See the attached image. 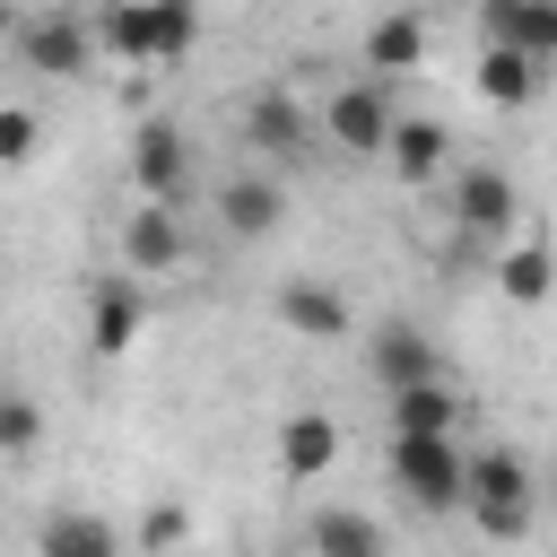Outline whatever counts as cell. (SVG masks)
<instances>
[{
	"label": "cell",
	"mask_w": 557,
	"mask_h": 557,
	"mask_svg": "<svg viewBox=\"0 0 557 557\" xmlns=\"http://www.w3.org/2000/svg\"><path fill=\"white\" fill-rule=\"evenodd\" d=\"M540 505H548V487L531 479V461L513 444H479L470 453V522H479V540H531Z\"/></svg>",
	"instance_id": "1"
},
{
	"label": "cell",
	"mask_w": 557,
	"mask_h": 557,
	"mask_svg": "<svg viewBox=\"0 0 557 557\" xmlns=\"http://www.w3.org/2000/svg\"><path fill=\"white\" fill-rule=\"evenodd\" d=\"M9 52H17V70H35V78H87L96 70V52H104V35H96V17L87 9H70V0H52V9H26L17 26H9Z\"/></svg>",
	"instance_id": "2"
},
{
	"label": "cell",
	"mask_w": 557,
	"mask_h": 557,
	"mask_svg": "<svg viewBox=\"0 0 557 557\" xmlns=\"http://www.w3.org/2000/svg\"><path fill=\"white\" fill-rule=\"evenodd\" d=\"M392 487L418 513H470V453L453 435H392Z\"/></svg>",
	"instance_id": "3"
},
{
	"label": "cell",
	"mask_w": 557,
	"mask_h": 557,
	"mask_svg": "<svg viewBox=\"0 0 557 557\" xmlns=\"http://www.w3.org/2000/svg\"><path fill=\"white\" fill-rule=\"evenodd\" d=\"M235 139H244L261 165H305V157L322 148V113H305L287 87H261V96H244Z\"/></svg>",
	"instance_id": "4"
},
{
	"label": "cell",
	"mask_w": 557,
	"mask_h": 557,
	"mask_svg": "<svg viewBox=\"0 0 557 557\" xmlns=\"http://www.w3.org/2000/svg\"><path fill=\"white\" fill-rule=\"evenodd\" d=\"M122 174H131V200H183V183H191V139H183V122L148 113V122L131 131Z\"/></svg>",
	"instance_id": "5"
},
{
	"label": "cell",
	"mask_w": 557,
	"mask_h": 557,
	"mask_svg": "<svg viewBox=\"0 0 557 557\" xmlns=\"http://www.w3.org/2000/svg\"><path fill=\"white\" fill-rule=\"evenodd\" d=\"M392 131H400V113H392L383 78H348V87L322 104V139H331V148H348V157H383V148H392Z\"/></svg>",
	"instance_id": "6"
},
{
	"label": "cell",
	"mask_w": 557,
	"mask_h": 557,
	"mask_svg": "<svg viewBox=\"0 0 557 557\" xmlns=\"http://www.w3.org/2000/svg\"><path fill=\"white\" fill-rule=\"evenodd\" d=\"M183 261H191L183 209H174V200H131V218H122V270H131V278H165V270H183Z\"/></svg>",
	"instance_id": "7"
},
{
	"label": "cell",
	"mask_w": 557,
	"mask_h": 557,
	"mask_svg": "<svg viewBox=\"0 0 557 557\" xmlns=\"http://www.w3.org/2000/svg\"><path fill=\"white\" fill-rule=\"evenodd\" d=\"M513 218H522V191H513L505 165H461V174H453V226H461L470 244H505Z\"/></svg>",
	"instance_id": "8"
},
{
	"label": "cell",
	"mask_w": 557,
	"mask_h": 557,
	"mask_svg": "<svg viewBox=\"0 0 557 557\" xmlns=\"http://www.w3.org/2000/svg\"><path fill=\"white\" fill-rule=\"evenodd\" d=\"M139 322H148V287H139L131 270H113V278L87 287V357H96V366L131 357V348H139Z\"/></svg>",
	"instance_id": "9"
},
{
	"label": "cell",
	"mask_w": 557,
	"mask_h": 557,
	"mask_svg": "<svg viewBox=\"0 0 557 557\" xmlns=\"http://www.w3.org/2000/svg\"><path fill=\"white\" fill-rule=\"evenodd\" d=\"M209 209H218V226H226L235 244H261V235H278V218H287V183H278L270 165H252V174H226V183L209 191Z\"/></svg>",
	"instance_id": "10"
},
{
	"label": "cell",
	"mask_w": 557,
	"mask_h": 557,
	"mask_svg": "<svg viewBox=\"0 0 557 557\" xmlns=\"http://www.w3.org/2000/svg\"><path fill=\"white\" fill-rule=\"evenodd\" d=\"M366 374H374L383 392H418V383H444V357H435V339H426L418 322H374Z\"/></svg>",
	"instance_id": "11"
},
{
	"label": "cell",
	"mask_w": 557,
	"mask_h": 557,
	"mask_svg": "<svg viewBox=\"0 0 557 557\" xmlns=\"http://www.w3.org/2000/svg\"><path fill=\"white\" fill-rule=\"evenodd\" d=\"M270 313H278V331H296V339H348V331H357V313H348V296H339L331 278H278Z\"/></svg>",
	"instance_id": "12"
},
{
	"label": "cell",
	"mask_w": 557,
	"mask_h": 557,
	"mask_svg": "<svg viewBox=\"0 0 557 557\" xmlns=\"http://www.w3.org/2000/svg\"><path fill=\"white\" fill-rule=\"evenodd\" d=\"M479 44H513L557 70V0H479Z\"/></svg>",
	"instance_id": "13"
},
{
	"label": "cell",
	"mask_w": 557,
	"mask_h": 557,
	"mask_svg": "<svg viewBox=\"0 0 557 557\" xmlns=\"http://www.w3.org/2000/svg\"><path fill=\"white\" fill-rule=\"evenodd\" d=\"M470 87H479V104H496V113H522V104L548 87V61H531V52H513V44H479V70H470Z\"/></svg>",
	"instance_id": "14"
},
{
	"label": "cell",
	"mask_w": 557,
	"mask_h": 557,
	"mask_svg": "<svg viewBox=\"0 0 557 557\" xmlns=\"http://www.w3.org/2000/svg\"><path fill=\"white\" fill-rule=\"evenodd\" d=\"M96 35H104V52L131 61V70L165 61V9H157V0H104V9H96Z\"/></svg>",
	"instance_id": "15"
},
{
	"label": "cell",
	"mask_w": 557,
	"mask_h": 557,
	"mask_svg": "<svg viewBox=\"0 0 557 557\" xmlns=\"http://www.w3.org/2000/svg\"><path fill=\"white\" fill-rule=\"evenodd\" d=\"M339 461V418L331 409H296V418H278V479H322Z\"/></svg>",
	"instance_id": "16"
},
{
	"label": "cell",
	"mask_w": 557,
	"mask_h": 557,
	"mask_svg": "<svg viewBox=\"0 0 557 557\" xmlns=\"http://www.w3.org/2000/svg\"><path fill=\"white\" fill-rule=\"evenodd\" d=\"M305 557H392V540H383L374 513H357V505H322V513L305 522Z\"/></svg>",
	"instance_id": "17"
},
{
	"label": "cell",
	"mask_w": 557,
	"mask_h": 557,
	"mask_svg": "<svg viewBox=\"0 0 557 557\" xmlns=\"http://www.w3.org/2000/svg\"><path fill=\"white\" fill-rule=\"evenodd\" d=\"M35 557H122V531L87 505H52L44 531H35Z\"/></svg>",
	"instance_id": "18"
},
{
	"label": "cell",
	"mask_w": 557,
	"mask_h": 557,
	"mask_svg": "<svg viewBox=\"0 0 557 557\" xmlns=\"http://www.w3.org/2000/svg\"><path fill=\"white\" fill-rule=\"evenodd\" d=\"M426 44H435V26H426L418 9H392V17L366 26V70H374V78H400V70L426 61Z\"/></svg>",
	"instance_id": "19"
},
{
	"label": "cell",
	"mask_w": 557,
	"mask_h": 557,
	"mask_svg": "<svg viewBox=\"0 0 557 557\" xmlns=\"http://www.w3.org/2000/svg\"><path fill=\"white\" fill-rule=\"evenodd\" d=\"M444 148H453V131L435 122V113H409L400 131H392V148H383V165H392V183H435L444 174Z\"/></svg>",
	"instance_id": "20"
},
{
	"label": "cell",
	"mask_w": 557,
	"mask_h": 557,
	"mask_svg": "<svg viewBox=\"0 0 557 557\" xmlns=\"http://www.w3.org/2000/svg\"><path fill=\"white\" fill-rule=\"evenodd\" d=\"M470 400L453 383H418V392H392V435H461Z\"/></svg>",
	"instance_id": "21"
},
{
	"label": "cell",
	"mask_w": 557,
	"mask_h": 557,
	"mask_svg": "<svg viewBox=\"0 0 557 557\" xmlns=\"http://www.w3.org/2000/svg\"><path fill=\"white\" fill-rule=\"evenodd\" d=\"M496 287H505L513 305H548V296H557V244H513V252H496Z\"/></svg>",
	"instance_id": "22"
},
{
	"label": "cell",
	"mask_w": 557,
	"mask_h": 557,
	"mask_svg": "<svg viewBox=\"0 0 557 557\" xmlns=\"http://www.w3.org/2000/svg\"><path fill=\"white\" fill-rule=\"evenodd\" d=\"M35 435H44L35 392H9V400H0V453H9V461H26V453H35Z\"/></svg>",
	"instance_id": "23"
},
{
	"label": "cell",
	"mask_w": 557,
	"mask_h": 557,
	"mask_svg": "<svg viewBox=\"0 0 557 557\" xmlns=\"http://www.w3.org/2000/svg\"><path fill=\"white\" fill-rule=\"evenodd\" d=\"M183 531H191L183 505H148L139 513V557H183Z\"/></svg>",
	"instance_id": "24"
},
{
	"label": "cell",
	"mask_w": 557,
	"mask_h": 557,
	"mask_svg": "<svg viewBox=\"0 0 557 557\" xmlns=\"http://www.w3.org/2000/svg\"><path fill=\"white\" fill-rule=\"evenodd\" d=\"M35 131H44V122H35L26 104H9V113H0V165H26V157H35Z\"/></svg>",
	"instance_id": "25"
},
{
	"label": "cell",
	"mask_w": 557,
	"mask_h": 557,
	"mask_svg": "<svg viewBox=\"0 0 557 557\" xmlns=\"http://www.w3.org/2000/svg\"><path fill=\"white\" fill-rule=\"evenodd\" d=\"M548 505H557V479H548Z\"/></svg>",
	"instance_id": "26"
}]
</instances>
